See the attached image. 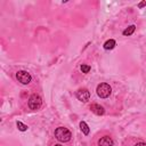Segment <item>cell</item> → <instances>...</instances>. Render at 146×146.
Listing matches in <instances>:
<instances>
[{
	"label": "cell",
	"mask_w": 146,
	"mask_h": 146,
	"mask_svg": "<svg viewBox=\"0 0 146 146\" xmlns=\"http://www.w3.org/2000/svg\"><path fill=\"white\" fill-rule=\"evenodd\" d=\"M55 138L60 143H67L72 138L71 131L65 127H58L55 129Z\"/></svg>",
	"instance_id": "1"
},
{
	"label": "cell",
	"mask_w": 146,
	"mask_h": 146,
	"mask_svg": "<svg viewBox=\"0 0 146 146\" xmlns=\"http://www.w3.org/2000/svg\"><path fill=\"white\" fill-rule=\"evenodd\" d=\"M41 105H42V99H41V97H40L38 94H32V95L30 96L29 100H27V106H29V108L32 110V111H38V110H40Z\"/></svg>",
	"instance_id": "2"
},
{
	"label": "cell",
	"mask_w": 146,
	"mask_h": 146,
	"mask_svg": "<svg viewBox=\"0 0 146 146\" xmlns=\"http://www.w3.org/2000/svg\"><path fill=\"white\" fill-rule=\"evenodd\" d=\"M96 92H97L98 97H100V98H107V97H110V95L112 92V88H111V86L108 83L102 82V83H99L97 86Z\"/></svg>",
	"instance_id": "3"
},
{
	"label": "cell",
	"mask_w": 146,
	"mask_h": 146,
	"mask_svg": "<svg viewBox=\"0 0 146 146\" xmlns=\"http://www.w3.org/2000/svg\"><path fill=\"white\" fill-rule=\"evenodd\" d=\"M16 80L22 84H29L32 81V76L27 71H17L16 72Z\"/></svg>",
	"instance_id": "4"
},
{
	"label": "cell",
	"mask_w": 146,
	"mask_h": 146,
	"mask_svg": "<svg viewBox=\"0 0 146 146\" xmlns=\"http://www.w3.org/2000/svg\"><path fill=\"white\" fill-rule=\"evenodd\" d=\"M75 96L76 98L80 100V102H83V103H87L90 98V92L87 88H80L76 92H75Z\"/></svg>",
	"instance_id": "5"
},
{
	"label": "cell",
	"mask_w": 146,
	"mask_h": 146,
	"mask_svg": "<svg viewBox=\"0 0 146 146\" xmlns=\"http://www.w3.org/2000/svg\"><path fill=\"white\" fill-rule=\"evenodd\" d=\"M97 146H114V140L110 135H104L98 138Z\"/></svg>",
	"instance_id": "6"
},
{
	"label": "cell",
	"mask_w": 146,
	"mask_h": 146,
	"mask_svg": "<svg viewBox=\"0 0 146 146\" xmlns=\"http://www.w3.org/2000/svg\"><path fill=\"white\" fill-rule=\"evenodd\" d=\"M90 110H91V112L95 113L96 115H104V114H105L104 107H103L102 105H99V104H96V103H94V104L90 105Z\"/></svg>",
	"instance_id": "7"
},
{
	"label": "cell",
	"mask_w": 146,
	"mask_h": 146,
	"mask_svg": "<svg viewBox=\"0 0 146 146\" xmlns=\"http://www.w3.org/2000/svg\"><path fill=\"white\" fill-rule=\"evenodd\" d=\"M115 46H116L115 40H114V39H110V40H107V41L104 43V49H106V50H111V49H113Z\"/></svg>",
	"instance_id": "8"
},
{
	"label": "cell",
	"mask_w": 146,
	"mask_h": 146,
	"mask_svg": "<svg viewBox=\"0 0 146 146\" xmlns=\"http://www.w3.org/2000/svg\"><path fill=\"white\" fill-rule=\"evenodd\" d=\"M80 129H81V131L83 132L84 136H88L89 132H90V129H89L88 124H87L84 121H81V122H80Z\"/></svg>",
	"instance_id": "9"
},
{
	"label": "cell",
	"mask_w": 146,
	"mask_h": 146,
	"mask_svg": "<svg viewBox=\"0 0 146 146\" xmlns=\"http://www.w3.org/2000/svg\"><path fill=\"white\" fill-rule=\"evenodd\" d=\"M135 30H136V25H130V26H128V27L122 32V34H123V35H131V34L135 32Z\"/></svg>",
	"instance_id": "10"
},
{
	"label": "cell",
	"mask_w": 146,
	"mask_h": 146,
	"mask_svg": "<svg viewBox=\"0 0 146 146\" xmlns=\"http://www.w3.org/2000/svg\"><path fill=\"white\" fill-rule=\"evenodd\" d=\"M16 125H17V128H18V130H21V131H26L27 130V125H25L24 123H22L21 121H17L16 122Z\"/></svg>",
	"instance_id": "11"
},
{
	"label": "cell",
	"mask_w": 146,
	"mask_h": 146,
	"mask_svg": "<svg viewBox=\"0 0 146 146\" xmlns=\"http://www.w3.org/2000/svg\"><path fill=\"white\" fill-rule=\"evenodd\" d=\"M80 70L82 71V73H89L90 66H89V65H86V64H82V65L80 66Z\"/></svg>",
	"instance_id": "12"
},
{
	"label": "cell",
	"mask_w": 146,
	"mask_h": 146,
	"mask_svg": "<svg viewBox=\"0 0 146 146\" xmlns=\"http://www.w3.org/2000/svg\"><path fill=\"white\" fill-rule=\"evenodd\" d=\"M133 146H146V143H144V141H138V143H136Z\"/></svg>",
	"instance_id": "13"
},
{
	"label": "cell",
	"mask_w": 146,
	"mask_h": 146,
	"mask_svg": "<svg viewBox=\"0 0 146 146\" xmlns=\"http://www.w3.org/2000/svg\"><path fill=\"white\" fill-rule=\"evenodd\" d=\"M145 6H146V0H145V1H141L140 3H138V7H139V8H143V7H145Z\"/></svg>",
	"instance_id": "14"
},
{
	"label": "cell",
	"mask_w": 146,
	"mask_h": 146,
	"mask_svg": "<svg viewBox=\"0 0 146 146\" xmlns=\"http://www.w3.org/2000/svg\"><path fill=\"white\" fill-rule=\"evenodd\" d=\"M54 146H63V145H60V144H55Z\"/></svg>",
	"instance_id": "15"
}]
</instances>
